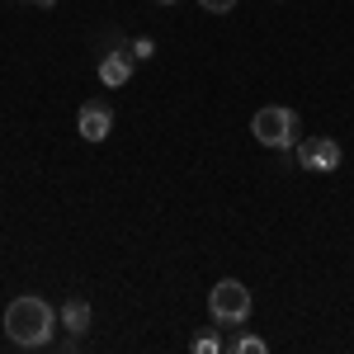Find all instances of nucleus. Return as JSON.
<instances>
[{"instance_id": "nucleus-4", "label": "nucleus", "mask_w": 354, "mask_h": 354, "mask_svg": "<svg viewBox=\"0 0 354 354\" xmlns=\"http://www.w3.org/2000/svg\"><path fill=\"white\" fill-rule=\"evenodd\" d=\"M293 151H298V165L312 170V175H330L340 165V142L335 137H302Z\"/></svg>"}, {"instance_id": "nucleus-1", "label": "nucleus", "mask_w": 354, "mask_h": 354, "mask_svg": "<svg viewBox=\"0 0 354 354\" xmlns=\"http://www.w3.org/2000/svg\"><path fill=\"white\" fill-rule=\"evenodd\" d=\"M57 322H62V317H57L43 298H33V293H24V298H15L10 307H5V335H10L15 345H24V350L48 345Z\"/></svg>"}, {"instance_id": "nucleus-10", "label": "nucleus", "mask_w": 354, "mask_h": 354, "mask_svg": "<svg viewBox=\"0 0 354 354\" xmlns=\"http://www.w3.org/2000/svg\"><path fill=\"white\" fill-rule=\"evenodd\" d=\"M198 5H203L208 15H232V10H236V0H198Z\"/></svg>"}, {"instance_id": "nucleus-6", "label": "nucleus", "mask_w": 354, "mask_h": 354, "mask_svg": "<svg viewBox=\"0 0 354 354\" xmlns=\"http://www.w3.org/2000/svg\"><path fill=\"white\" fill-rule=\"evenodd\" d=\"M100 81L104 85H128L133 81V57L128 53H109L100 62Z\"/></svg>"}, {"instance_id": "nucleus-2", "label": "nucleus", "mask_w": 354, "mask_h": 354, "mask_svg": "<svg viewBox=\"0 0 354 354\" xmlns=\"http://www.w3.org/2000/svg\"><path fill=\"white\" fill-rule=\"evenodd\" d=\"M250 133L260 147H274V151H293L298 147V113L288 104H270L250 118Z\"/></svg>"}, {"instance_id": "nucleus-12", "label": "nucleus", "mask_w": 354, "mask_h": 354, "mask_svg": "<svg viewBox=\"0 0 354 354\" xmlns=\"http://www.w3.org/2000/svg\"><path fill=\"white\" fill-rule=\"evenodd\" d=\"M38 5H48V10H53V5H57V0H38Z\"/></svg>"}, {"instance_id": "nucleus-11", "label": "nucleus", "mask_w": 354, "mask_h": 354, "mask_svg": "<svg viewBox=\"0 0 354 354\" xmlns=\"http://www.w3.org/2000/svg\"><path fill=\"white\" fill-rule=\"evenodd\" d=\"M151 53H156V43H151V38H137V43H133V57H137V62H147Z\"/></svg>"}, {"instance_id": "nucleus-5", "label": "nucleus", "mask_w": 354, "mask_h": 354, "mask_svg": "<svg viewBox=\"0 0 354 354\" xmlns=\"http://www.w3.org/2000/svg\"><path fill=\"white\" fill-rule=\"evenodd\" d=\"M109 128H113V109L109 104H100V100L81 104V113H76V133H81L85 142H104Z\"/></svg>"}, {"instance_id": "nucleus-7", "label": "nucleus", "mask_w": 354, "mask_h": 354, "mask_svg": "<svg viewBox=\"0 0 354 354\" xmlns=\"http://www.w3.org/2000/svg\"><path fill=\"white\" fill-rule=\"evenodd\" d=\"M57 317H62V326L71 330V335H85V330H90V322H95L90 302H81V298H71L66 307H62V312H57Z\"/></svg>"}, {"instance_id": "nucleus-9", "label": "nucleus", "mask_w": 354, "mask_h": 354, "mask_svg": "<svg viewBox=\"0 0 354 354\" xmlns=\"http://www.w3.org/2000/svg\"><path fill=\"white\" fill-rule=\"evenodd\" d=\"M232 350H236V354H265V340H260V335H241Z\"/></svg>"}, {"instance_id": "nucleus-3", "label": "nucleus", "mask_w": 354, "mask_h": 354, "mask_svg": "<svg viewBox=\"0 0 354 354\" xmlns=\"http://www.w3.org/2000/svg\"><path fill=\"white\" fill-rule=\"evenodd\" d=\"M208 317L222 322V326L245 322V317H250V288H245L241 279H218L213 293H208Z\"/></svg>"}, {"instance_id": "nucleus-13", "label": "nucleus", "mask_w": 354, "mask_h": 354, "mask_svg": "<svg viewBox=\"0 0 354 354\" xmlns=\"http://www.w3.org/2000/svg\"><path fill=\"white\" fill-rule=\"evenodd\" d=\"M161 5H175V0H161Z\"/></svg>"}, {"instance_id": "nucleus-8", "label": "nucleus", "mask_w": 354, "mask_h": 354, "mask_svg": "<svg viewBox=\"0 0 354 354\" xmlns=\"http://www.w3.org/2000/svg\"><path fill=\"white\" fill-rule=\"evenodd\" d=\"M218 350H222V340L213 330H198V335H194V354H218Z\"/></svg>"}]
</instances>
